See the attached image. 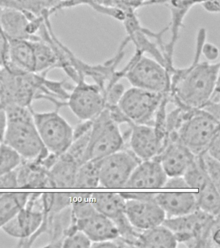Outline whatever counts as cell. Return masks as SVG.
Returning <instances> with one entry per match:
<instances>
[{
  "mask_svg": "<svg viewBox=\"0 0 220 248\" xmlns=\"http://www.w3.org/2000/svg\"><path fill=\"white\" fill-rule=\"evenodd\" d=\"M201 54L205 58L206 62H214L219 58V48L212 43L205 41L201 46Z\"/></svg>",
  "mask_w": 220,
  "mask_h": 248,
  "instance_id": "cell-30",
  "label": "cell"
},
{
  "mask_svg": "<svg viewBox=\"0 0 220 248\" xmlns=\"http://www.w3.org/2000/svg\"><path fill=\"white\" fill-rule=\"evenodd\" d=\"M220 131V120L202 109H189L177 131V141L195 155L206 151Z\"/></svg>",
  "mask_w": 220,
  "mask_h": 248,
  "instance_id": "cell-6",
  "label": "cell"
},
{
  "mask_svg": "<svg viewBox=\"0 0 220 248\" xmlns=\"http://www.w3.org/2000/svg\"><path fill=\"white\" fill-rule=\"evenodd\" d=\"M196 155L178 141H169L156 160H159L168 177L183 176Z\"/></svg>",
  "mask_w": 220,
  "mask_h": 248,
  "instance_id": "cell-16",
  "label": "cell"
},
{
  "mask_svg": "<svg viewBox=\"0 0 220 248\" xmlns=\"http://www.w3.org/2000/svg\"><path fill=\"white\" fill-rule=\"evenodd\" d=\"M141 161L130 148L121 149L100 159V187H125Z\"/></svg>",
  "mask_w": 220,
  "mask_h": 248,
  "instance_id": "cell-12",
  "label": "cell"
},
{
  "mask_svg": "<svg viewBox=\"0 0 220 248\" xmlns=\"http://www.w3.org/2000/svg\"><path fill=\"white\" fill-rule=\"evenodd\" d=\"M194 194L198 209L212 216L220 215V189L212 182Z\"/></svg>",
  "mask_w": 220,
  "mask_h": 248,
  "instance_id": "cell-24",
  "label": "cell"
},
{
  "mask_svg": "<svg viewBox=\"0 0 220 248\" xmlns=\"http://www.w3.org/2000/svg\"><path fill=\"white\" fill-rule=\"evenodd\" d=\"M7 124L3 143L28 162L39 160L49 151L44 147L34 124L31 107H4Z\"/></svg>",
  "mask_w": 220,
  "mask_h": 248,
  "instance_id": "cell-2",
  "label": "cell"
},
{
  "mask_svg": "<svg viewBox=\"0 0 220 248\" xmlns=\"http://www.w3.org/2000/svg\"><path fill=\"white\" fill-rule=\"evenodd\" d=\"M154 199L165 212L166 218L183 216L198 209L192 193H156Z\"/></svg>",
  "mask_w": 220,
  "mask_h": 248,
  "instance_id": "cell-19",
  "label": "cell"
},
{
  "mask_svg": "<svg viewBox=\"0 0 220 248\" xmlns=\"http://www.w3.org/2000/svg\"><path fill=\"white\" fill-rule=\"evenodd\" d=\"M100 160H88L79 166L74 187L96 188L100 187Z\"/></svg>",
  "mask_w": 220,
  "mask_h": 248,
  "instance_id": "cell-25",
  "label": "cell"
},
{
  "mask_svg": "<svg viewBox=\"0 0 220 248\" xmlns=\"http://www.w3.org/2000/svg\"><path fill=\"white\" fill-rule=\"evenodd\" d=\"M4 67L20 73H35V56L30 40H9Z\"/></svg>",
  "mask_w": 220,
  "mask_h": 248,
  "instance_id": "cell-18",
  "label": "cell"
},
{
  "mask_svg": "<svg viewBox=\"0 0 220 248\" xmlns=\"http://www.w3.org/2000/svg\"><path fill=\"white\" fill-rule=\"evenodd\" d=\"M200 156L203 167L214 185L220 189V160L212 158L206 152Z\"/></svg>",
  "mask_w": 220,
  "mask_h": 248,
  "instance_id": "cell-28",
  "label": "cell"
},
{
  "mask_svg": "<svg viewBox=\"0 0 220 248\" xmlns=\"http://www.w3.org/2000/svg\"><path fill=\"white\" fill-rule=\"evenodd\" d=\"M90 201L96 210L115 221L125 214V202L119 193H91Z\"/></svg>",
  "mask_w": 220,
  "mask_h": 248,
  "instance_id": "cell-21",
  "label": "cell"
},
{
  "mask_svg": "<svg viewBox=\"0 0 220 248\" xmlns=\"http://www.w3.org/2000/svg\"><path fill=\"white\" fill-rule=\"evenodd\" d=\"M79 166L67 155L59 156L47 172L49 187H74Z\"/></svg>",
  "mask_w": 220,
  "mask_h": 248,
  "instance_id": "cell-20",
  "label": "cell"
},
{
  "mask_svg": "<svg viewBox=\"0 0 220 248\" xmlns=\"http://www.w3.org/2000/svg\"><path fill=\"white\" fill-rule=\"evenodd\" d=\"M9 39L0 26V67H4L6 64Z\"/></svg>",
  "mask_w": 220,
  "mask_h": 248,
  "instance_id": "cell-32",
  "label": "cell"
},
{
  "mask_svg": "<svg viewBox=\"0 0 220 248\" xmlns=\"http://www.w3.org/2000/svg\"><path fill=\"white\" fill-rule=\"evenodd\" d=\"M30 193H7L0 195V228L16 215L26 205Z\"/></svg>",
  "mask_w": 220,
  "mask_h": 248,
  "instance_id": "cell-23",
  "label": "cell"
},
{
  "mask_svg": "<svg viewBox=\"0 0 220 248\" xmlns=\"http://www.w3.org/2000/svg\"><path fill=\"white\" fill-rule=\"evenodd\" d=\"M125 147V141L119 125L105 108L92 120L87 161L100 160Z\"/></svg>",
  "mask_w": 220,
  "mask_h": 248,
  "instance_id": "cell-8",
  "label": "cell"
},
{
  "mask_svg": "<svg viewBox=\"0 0 220 248\" xmlns=\"http://www.w3.org/2000/svg\"><path fill=\"white\" fill-rule=\"evenodd\" d=\"M167 178L159 160L155 158L142 160L133 170L125 187H164Z\"/></svg>",
  "mask_w": 220,
  "mask_h": 248,
  "instance_id": "cell-17",
  "label": "cell"
},
{
  "mask_svg": "<svg viewBox=\"0 0 220 248\" xmlns=\"http://www.w3.org/2000/svg\"><path fill=\"white\" fill-rule=\"evenodd\" d=\"M3 137L0 134V147L3 145Z\"/></svg>",
  "mask_w": 220,
  "mask_h": 248,
  "instance_id": "cell-39",
  "label": "cell"
},
{
  "mask_svg": "<svg viewBox=\"0 0 220 248\" xmlns=\"http://www.w3.org/2000/svg\"><path fill=\"white\" fill-rule=\"evenodd\" d=\"M148 0H115L117 7L125 15L136 13L137 9L147 5Z\"/></svg>",
  "mask_w": 220,
  "mask_h": 248,
  "instance_id": "cell-29",
  "label": "cell"
},
{
  "mask_svg": "<svg viewBox=\"0 0 220 248\" xmlns=\"http://www.w3.org/2000/svg\"><path fill=\"white\" fill-rule=\"evenodd\" d=\"M209 156L220 160V132H218L208 143L206 151Z\"/></svg>",
  "mask_w": 220,
  "mask_h": 248,
  "instance_id": "cell-31",
  "label": "cell"
},
{
  "mask_svg": "<svg viewBox=\"0 0 220 248\" xmlns=\"http://www.w3.org/2000/svg\"><path fill=\"white\" fill-rule=\"evenodd\" d=\"M34 124L42 143L49 153L64 154L73 140V129L59 110L36 112L32 109Z\"/></svg>",
  "mask_w": 220,
  "mask_h": 248,
  "instance_id": "cell-9",
  "label": "cell"
},
{
  "mask_svg": "<svg viewBox=\"0 0 220 248\" xmlns=\"http://www.w3.org/2000/svg\"><path fill=\"white\" fill-rule=\"evenodd\" d=\"M7 124L6 112L4 107L0 104V134L3 136L4 135L5 127Z\"/></svg>",
  "mask_w": 220,
  "mask_h": 248,
  "instance_id": "cell-38",
  "label": "cell"
},
{
  "mask_svg": "<svg viewBox=\"0 0 220 248\" xmlns=\"http://www.w3.org/2000/svg\"><path fill=\"white\" fill-rule=\"evenodd\" d=\"M65 106L81 121L94 120L106 108L105 91L95 83L81 78L69 93Z\"/></svg>",
  "mask_w": 220,
  "mask_h": 248,
  "instance_id": "cell-11",
  "label": "cell"
},
{
  "mask_svg": "<svg viewBox=\"0 0 220 248\" xmlns=\"http://www.w3.org/2000/svg\"><path fill=\"white\" fill-rule=\"evenodd\" d=\"M175 234L163 224L143 230L136 247L174 248L177 246Z\"/></svg>",
  "mask_w": 220,
  "mask_h": 248,
  "instance_id": "cell-22",
  "label": "cell"
},
{
  "mask_svg": "<svg viewBox=\"0 0 220 248\" xmlns=\"http://www.w3.org/2000/svg\"><path fill=\"white\" fill-rule=\"evenodd\" d=\"M215 217L197 209L183 216L166 218L163 224L175 234L178 244L191 248H212L210 228Z\"/></svg>",
  "mask_w": 220,
  "mask_h": 248,
  "instance_id": "cell-7",
  "label": "cell"
},
{
  "mask_svg": "<svg viewBox=\"0 0 220 248\" xmlns=\"http://www.w3.org/2000/svg\"><path fill=\"white\" fill-rule=\"evenodd\" d=\"M124 69L123 78H126L132 87L169 94L171 74L167 68L154 58L135 51Z\"/></svg>",
  "mask_w": 220,
  "mask_h": 248,
  "instance_id": "cell-5",
  "label": "cell"
},
{
  "mask_svg": "<svg viewBox=\"0 0 220 248\" xmlns=\"http://www.w3.org/2000/svg\"><path fill=\"white\" fill-rule=\"evenodd\" d=\"M47 74L20 73L1 68V98L3 107H31L45 93Z\"/></svg>",
  "mask_w": 220,
  "mask_h": 248,
  "instance_id": "cell-3",
  "label": "cell"
},
{
  "mask_svg": "<svg viewBox=\"0 0 220 248\" xmlns=\"http://www.w3.org/2000/svg\"><path fill=\"white\" fill-rule=\"evenodd\" d=\"M125 200L134 199L139 201H155L156 193H121Z\"/></svg>",
  "mask_w": 220,
  "mask_h": 248,
  "instance_id": "cell-33",
  "label": "cell"
},
{
  "mask_svg": "<svg viewBox=\"0 0 220 248\" xmlns=\"http://www.w3.org/2000/svg\"><path fill=\"white\" fill-rule=\"evenodd\" d=\"M91 248H119V244L117 240H104L101 241L92 242Z\"/></svg>",
  "mask_w": 220,
  "mask_h": 248,
  "instance_id": "cell-37",
  "label": "cell"
},
{
  "mask_svg": "<svg viewBox=\"0 0 220 248\" xmlns=\"http://www.w3.org/2000/svg\"><path fill=\"white\" fill-rule=\"evenodd\" d=\"M201 5L208 13H218L220 12V0H206Z\"/></svg>",
  "mask_w": 220,
  "mask_h": 248,
  "instance_id": "cell-35",
  "label": "cell"
},
{
  "mask_svg": "<svg viewBox=\"0 0 220 248\" xmlns=\"http://www.w3.org/2000/svg\"><path fill=\"white\" fill-rule=\"evenodd\" d=\"M43 218V211L26 202L25 206L2 229L8 235L25 240L37 232Z\"/></svg>",
  "mask_w": 220,
  "mask_h": 248,
  "instance_id": "cell-15",
  "label": "cell"
},
{
  "mask_svg": "<svg viewBox=\"0 0 220 248\" xmlns=\"http://www.w3.org/2000/svg\"><path fill=\"white\" fill-rule=\"evenodd\" d=\"M60 2L61 9L76 7L79 5H88L89 0H57Z\"/></svg>",
  "mask_w": 220,
  "mask_h": 248,
  "instance_id": "cell-36",
  "label": "cell"
},
{
  "mask_svg": "<svg viewBox=\"0 0 220 248\" xmlns=\"http://www.w3.org/2000/svg\"><path fill=\"white\" fill-rule=\"evenodd\" d=\"M165 94L132 87L124 91L117 106L132 123L154 125Z\"/></svg>",
  "mask_w": 220,
  "mask_h": 248,
  "instance_id": "cell-10",
  "label": "cell"
},
{
  "mask_svg": "<svg viewBox=\"0 0 220 248\" xmlns=\"http://www.w3.org/2000/svg\"><path fill=\"white\" fill-rule=\"evenodd\" d=\"M90 238L77 228L73 222L67 229L61 242V247L64 248H91Z\"/></svg>",
  "mask_w": 220,
  "mask_h": 248,
  "instance_id": "cell-27",
  "label": "cell"
},
{
  "mask_svg": "<svg viewBox=\"0 0 220 248\" xmlns=\"http://www.w3.org/2000/svg\"><path fill=\"white\" fill-rule=\"evenodd\" d=\"M183 176L189 188L200 189L212 182L203 167L199 155H196Z\"/></svg>",
  "mask_w": 220,
  "mask_h": 248,
  "instance_id": "cell-26",
  "label": "cell"
},
{
  "mask_svg": "<svg viewBox=\"0 0 220 248\" xmlns=\"http://www.w3.org/2000/svg\"><path fill=\"white\" fill-rule=\"evenodd\" d=\"M91 193H74L71 212L73 222L92 242L119 237L113 221L98 212L90 201Z\"/></svg>",
  "mask_w": 220,
  "mask_h": 248,
  "instance_id": "cell-4",
  "label": "cell"
},
{
  "mask_svg": "<svg viewBox=\"0 0 220 248\" xmlns=\"http://www.w3.org/2000/svg\"><path fill=\"white\" fill-rule=\"evenodd\" d=\"M164 187L165 188H189L183 176L168 177Z\"/></svg>",
  "mask_w": 220,
  "mask_h": 248,
  "instance_id": "cell-34",
  "label": "cell"
},
{
  "mask_svg": "<svg viewBox=\"0 0 220 248\" xmlns=\"http://www.w3.org/2000/svg\"><path fill=\"white\" fill-rule=\"evenodd\" d=\"M206 30L201 28L197 35L196 53L188 67L175 68L170 77L169 102L176 107L200 109L219 88V62H200L201 46L206 41Z\"/></svg>",
  "mask_w": 220,
  "mask_h": 248,
  "instance_id": "cell-1",
  "label": "cell"
},
{
  "mask_svg": "<svg viewBox=\"0 0 220 248\" xmlns=\"http://www.w3.org/2000/svg\"><path fill=\"white\" fill-rule=\"evenodd\" d=\"M125 215L134 228L146 230L163 224L166 215L155 201L127 199Z\"/></svg>",
  "mask_w": 220,
  "mask_h": 248,
  "instance_id": "cell-14",
  "label": "cell"
},
{
  "mask_svg": "<svg viewBox=\"0 0 220 248\" xmlns=\"http://www.w3.org/2000/svg\"><path fill=\"white\" fill-rule=\"evenodd\" d=\"M129 144L131 151L141 160L155 158L167 144L153 125L131 123Z\"/></svg>",
  "mask_w": 220,
  "mask_h": 248,
  "instance_id": "cell-13",
  "label": "cell"
}]
</instances>
